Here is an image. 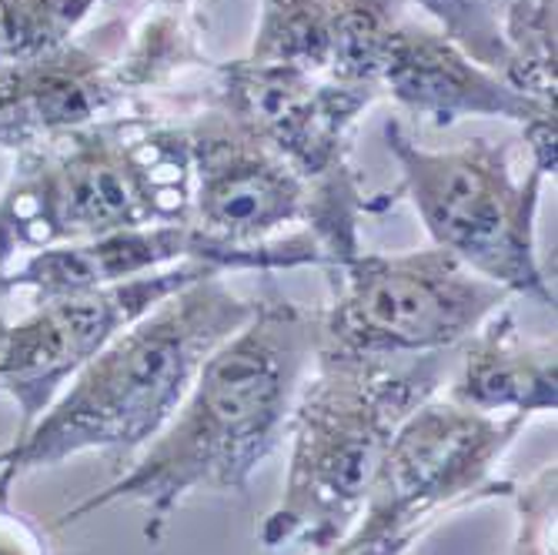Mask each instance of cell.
<instances>
[{
  "label": "cell",
  "mask_w": 558,
  "mask_h": 555,
  "mask_svg": "<svg viewBox=\"0 0 558 555\" xmlns=\"http://www.w3.org/2000/svg\"><path fill=\"white\" fill-rule=\"evenodd\" d=\"M315 355L318 309H301L268 285L255 315L211 351L171 422L141 448L134 466L68 509L58 526H74L114 502H137L147 512L144 539L158 545L191 495L244 492L284 442Z\"/></svg>",
  "instance_id": "obj_1"
},
{
  "label": "cell",
  "mask_w": 558,
  "mask_h": 555,
  "mask_svg": "<svg viewBox=\"0 0 558 555\" xmlns=\"http://www.w3.org/2000/svg\"><path fill=\"white\" fill-rule=\"evenodd\" d=\"M258 309L225 275H205L165 298L64 385L47 412L0 456V498L34 469L61 466L84 451H141L155 438L201 365Z\"/></svg>",
  "instance_id": "obj_2"
},
{
  "label": "cell",
  "mask_w": 558,
  "mask_h": 555,
  "mask_svg": "<svg viewBox=\"0 0 558 555\" xmlns=\"http://www.w3.org/2000/svg\"><path fill=\"white\" fill-rule=\"evenodd\" d=\"M451 362L454 351L365 359L318 348L288 419V475L278 506L262 522V545L331 548L362 516L395 432L441 395Z\"/></svg>",
  "instance_id": "obj_3"
},
{
  "label": "cell",
  "mask_w": 558,
  "mask_h": 555,
  "mask_svg": "<svg viewBox=\"0 0 558 555\" xmlns=\"http://www.w3.org/2000/svg\"><path fill=\"white\" fill-rule=\"evenodd\" d=\"M385 141L435 248L509 294L555 305V288L535 251V218L548 178L542 168L519 171L512 144L488 137L432 150L415 144L401 121L385 124Z\"/></svg>",
  "instance_id": "obj_4"
},
{
  "label": "cell",
  "mask_w": 558,
  "mask_h": 555,
  "mask_svg": "<svg viewBox=\"0 0 558 555\" xmlns=\"http://www.w3.org/2000/svg\"><path fill=\"white\" fill-rule=\"evenodd\" d=\"M331 272L318 309V348L365 359H422L472 338L509 291L478 278L441 248L354 251Z\"/></svg>",
  "instance_id": "obj_5"
},
{
  "label": "cell",
  "mask_w": 558,
  "mask_h": 555,
  "mask_svg": "<svg viewBox=\"0 0 558 555\" xmlns=\"http://www.w3.org/2000/svg\"><path fill=\"white\" fill-rule=\"evenodd\" d=\"M529 422L525 415H482L445 395L428 398L385 448L362 509L432 529L459 509L495 495L505 498L512 482H501L495 466Z\"/></svg>",
  "instance_id": "obj_6"
},
{
  "label": "cell",
  "mask_w": 558,
  "mask_h": 555,
  "mask_svg": "<svg viewBox=\"0 0 558 555\" xmlns=\"http://www.w3.org/2000/svg\"><path fill=\"white\" fill-rule=\"evenodd\" d=\"M205 275L225 272L184 262L131 281L47 298V305L8 328L4 348H0V395H8L21 409L24 429L34 425L37 415L47 412L64 385L111 338Z\"/></svg>",
  "instance_id": "obj_7"
},
{
  "label": "cell",
  "mask_w": 558,
  "mask_h": 555,
  "mask_svg": "<svg viewBox=\"0 0 558 555\" xmlns=\"http://www.w3.org/2000/svg\"><path fill=\"white\" fill-rule=\"evenodd\" d=\"M191 218L187 225L231 248H262L308 225L315 184L205 97L187 121Z\"/></svg>",
  "instance_id": "obj_8"
},
{
  "label": "cell",
  "mask_w": 558,
  "mask_h": 555,
  "mask_svg": "<svg viewBox=\"0 0 558 555\" xmlns=\"http://www.w3.org/2000/svg\"><path fill=\"white\" fill-rule=\"evenodd\" d=\"M208 97L315 184L348 168V134L381 91L241 58L215 64Z\"/></svg>",
  "instance_id": "obj_9"
},
{
  "label": "cell",
  "mask_w": 558,
  "mask_h": 555,
  "mask_svg": "<svg viewBox=\"0 0 558 555\" xmlns=\"http://www.w3.org/2000/svg\"><path fill=\"white\" fill-rule=\"evenodd\" d=\"M378 87L432 128H454L465 118H501L519 124L529 158L555 178V100H538L501 81L441 31L401 21L385 44Z\"/></svg>",
  "instance_id": "obj_10"
},
{
  "label": "cell",
  "mask_w": 558,
  "mask_h": 555,
  "mask_svg": "<svg viewBox=\"0 0 558 555\" xmlns=\"http://www.w3.org/2000/svg\"><path fill=\"white\" fill-rule=\"evenodd\" d=\"M401 21L404 0H262L247 61L378 87L385 44Z\"/></svg>",
  "instance_id": "obj_11"
},
{
  "label": "cell",
  "mask_w": 558,
  "mask_h": 555,
  "mask_svg": "<svg viewBox=\"0 0 558 555\" xmlns=\"http://www.w3.org/2000/svg\"><path fill=\"white\" fill-rule=\"evenodd\" d=\"M124 105L114 61L90 44L71 40L34 58H0V147H40L114 118Z\"/></svg>",
  "instance_id": "obj_12"
},
{
  "label": "cell",
  "mask_w": 558,
  "mask_h": 555,
  "mask_svg": "<svg viewBox=\"0 0 558 555\" xmlns=\"http://www.w3.org/2000/svg\"><path fill=\"white\" fill-rule=\"evenodd\" d=\"M555 335L532 338L519 328L509 305L498 309L472 338L454 348V362L441 388L459 406L509 419L555 415L558 409Z\"/></svg>",
  "instance_id": "obj_13"
},
{
  "label": "cell",
  "mask_w": 558,
  "mask_h": 555,
  "mask_svg": "<svg viewBox=\"0 0 558 555\" xmlns=\"http://www.w3.org/2000/svg\"><path fill=\"white\" fill-rule=\"evenodd\" d=\"M131 37L134 40L128 50L114 58V81L128 100L165 87L187 68H211L208 55H201L194 31L187 27V11L155 4V14H147Z\"/></svg>",
  "instance_id": "obj_14"
},
{
  "label": "cell",
  "mask_w": 558,
  "mask_h": 555,
  "mask_svg": "<svg viewBox=\"0 0 558 555\" xmlns=\"http://www.w3.org/2000/svg\"><path fill=\"white\" fill-rule=\"evenodd\" d=\"M501 40L512 58V84L555 100V0H505Z\"/></svg>",
  "instance_id": "obj_15"
},
{
  "label": "cell",
  "mask_w": 558,
  "mask_h": 555,
  "mask_svg": "<svg viewBox=\"0 0 558 555\" xmlns=\"http://www.w3.org/2000/svg\"><path fill=\"white\" fill-rule=\"evenodd\" d=\"M97 0H0V58H34L74 40Z\"/></svg>",
  "instance_id": "obj_16"
},
{
  "label": "cell",
  "mask_w": 558,
  "mask_h": 555,
  "mask_svg": "<svg viewBox=\"0 0 558 555\" xmlns=\"http://www.w3.org/2000/svg\"><path fill=\"white\" fill-rule=\"evenodd\" d=\"M558 469L545 462L529 482H512L509 495L515 506V535L509 555H555V506H558Z\"/></svg>",
  "instance_id": "obj_17"
},
{
  "label": "cell",
  "mask_w": 558,
  "mask_h": 555,
  "mask_svg": "<svg viewBox=\"0 0 558 555\" xmlns=\"http://www.w3.org/2000/svg\"><path fill=\"white\" fill-rule=\"evenodd\" d=\"M0 555H47L44 532L27 519L8 509L0 498Z\"/></svg>",
  "instance_id": "obj_18"
},
{
  "label": "cell",
  "mask_w": 558,
  "mask_h": 555,
  "mask_svg": "<svg viewBox=\"0 0 558 555\" xmlns=\"http://www.w3.org/2000/svg\"><path fill=\"white\" fill-rule=\"evenodd\" d=\"M158 8H178V11H191V0H150Z\"/></svg>",
  "instance_id": "obj_19"
},
{
  "label": "cell",
  "mask_w": 558,
  "mask_h": 555,
  "mask_svg": "<svg viewBox=\"0 0 558 555\" xmlns=\"http://www.w3.org/2000/svg\"><path fill=\"white\" fill-rule=\"evenodd\" d=\"M8 322H4V312H0V348H4V338H8Z\"/></svg>",
  "instance_id": "obj_20"
}]
</instances>
